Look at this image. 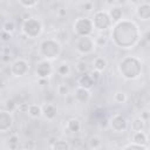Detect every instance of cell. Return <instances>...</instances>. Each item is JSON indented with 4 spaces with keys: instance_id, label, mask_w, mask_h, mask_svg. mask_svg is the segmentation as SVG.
Returning a JSON list of instances; mask_svg holds the SVG:
<instances>
[{
    "instance_id": "4316f807",
    "label": "cell",
    "mask_w": 150,
    "mask_h": 150,
    "mask_svg": "<svg viewBox=\"0 0 150 150\" xmlns=\"http://www.w3.org/2000/svg\"><path fill=\"white\" fill-rule=\"evenodd\" d=\"M90 77H91L93 82H94V83H96V82H97V80L100 79V71H97V70H93V71L90 73Z\"/></svg>"
},
{
    "instance_id": "4dcf8cb0",
    "label": "cell",
    "mask_w": 150,
    "mask_h": 150,
    "mask_svg": "<svg viewBox=\"0 0 150 150\" xmlns=\"http://www.w3.org/2000/svg\"><path fill=\"white\" fill-rule=\"evenodd\" d=\"M59 13H60L61 15H63V14H66V11H64L63 8H60V11H59Z\"/></svg>"
},
{
    "instance_id": "5b68a950",
    "label": "cell",
    "mask_w": 150,
    "mask_h": 150,
    "mask_svg": "<svg viewBox=\"0 0 150 150\" xmlns=\"http://www.w3.org/2000/svg\"><path fill=\"white\" fill-rule=\"evenodd\" d=\"M36 71H38V75L40 77H47L50 71H52V67H50V63L47 62V61H42L38 64V68H36Z\"/></svg>"
},
{
    "instance_id": "d4e9b609",
    "label": "cell",
    "mask_w": 150,
    "mask_h": 150,
    "mask_svg": "<svg viewBox=\"0 0 150 150\" xmlns=\"http://www.w3.org/2000/svg\"><path fill=\"white\" fill-rule=\"evenodd\" d=\"M21 6H23V7H26V8H32V7H34L35 5H38V1H20L19 2Z\"/></svg>"
},
{
    "instance_id": "83f0119b",
    "label": "cell",
    "mask_w": 150,
    "mask_h": 150,
    "mask_svg": "<svg viewBox=\"0 0 150 150\" xmlns=\"http://www.w3.org/2000/svg\"><path fill=\"white\" fill-rule=\"evenodd\" d=\"M141 118H142V120H144V121H145V120H148V118H150V112H149L148 110H144V111L141 114Z\"/></svg>"
},
{
    "instance_id": "44dd1931",
    "label": "cell",
    "mask_w": 150,
    "mask_h": 150,
    "mask_svg": "<svg viewBox=\"0 0 150 150\" xmlns=\"http://www.w3.org/2000/svg\"><path fill=\"white\" fill-rule=\"evenodd\" d=\"M57 94H60V95H68L69 94V88H68V86L67 84H64V83H61V84H59V87H57Z\"/></svg>"
},
{
    "instance_id": "e0dca14e",
    "label": "cell",
    "mask_w": 150,
    "mask_h": 150,
    "mask_svg": "<svg viewBox=\"0 0 150 150\" xmlns=\"http://www.w3.org/2000/svg\"><path fill=\"white\" fill-rule=\"evenodd\" d=\"M110 15H111L112 20L118 21V20L122 18V9H121L120 7H114V8H111V11H110Z\"/></svg>"
},
{
    "instance_id": "7a4b0ae2",
    "label": "cell",
    "mask_w": 150,
    "mask_h": 150,
    "mask_svg": "<svg viewBox=\"0 0 150 150\" xmlns=\"http://www.w3.org/2000/svg\"><path fill=\"white\" fill-rule=\"evenodd\" d=\"M91 27H93V23L88 20V19H80L77 20L76 25H75V28H76V32L83 36H87L90 32H91Z\"/></svg>"
},
{
    "instance_id": "ffe728a7",
    "label": "cell",
    "mask_w": 150,
    "mask_h": 150,
    "mask_svg": "<svg viewBox=\"0 0 150 150\" xmlns=\"http://www.w3.org/2000/svg\"><path fill=\"white\" fill-rule=\"evenodd\" d=\"M57 73H59L60 75H62V76L68 75V74H69V66H68L67 63H62V64H60L59 68H57Z\"/></svg>"
},
{
    "instance_id": "f1b7e54d",
    "label": "cell",
    "mask_w": 150,
    "mask_h": 150,
    "mask_svg": "<svg viewBox=\"0 0 150 150\" xmlns=\"http://www.w3.org/2000/svg\"><path fill=\"white\" fill-rule=\"evenodd\" d=\"M83 8L87 9V11L93 9V2H84V4H83Z\"/></svg>"
},
{
    "instance_id": "cb8c5ba5",
    "label": "cell",
    "mask_w": 150,
    "mask_h": 150,
    "mask_svg": "<svg viewBox=\"0 0 150 150\" xmlns=\"http://www.w3.org/2000/svg\"><path fill=\"white\" fill-rule=\"evenodd\" d=\"M94 42H95V45H97V46H100V47H103V46L107 43V38L103 36V35H100V36H97V38L94 40Z\"/></svg>"
},
{
    "instance_id": "ba28073f",
    "label": "cell",
    "mask_w": 150,
    "mask_h": 150,
    "mask_svg": "<svg viewBox=\"0 0 150 150\" xmlns=\"http://www.w3.org/2000/svg\"><path fill=\"white\" fill-rule=\"evenodd\" d=\"M75 97H76V100L80 101V102H87V101L89 100V97H90V94H89L88 89L80 87V88L76 89Z\"/></svg>"
},
{
    "instance_id": "9a60e30c",
    "label": "cell",
    "mask_w": 150,
    "mask_h": 150,
    "mask_svg": "<svg viewBox=\"0 0 150 150\" xmlns=\"http://www.w3.org/2000/svg\"><path fill=\"white\" fill-rule=\"evenodd\" d=\"M105 66H107V62H105V60L103 57H96L94 60V68H95V70L102 71L105 68Z\"/></svg>"
},
{
    "instance_id": "8992f818",
    "label": "cell",
    "mask_w": 150,
    "mask_h": 150,
    "mask_svg": "<svg viewBox=\"0 0 150 150\" xmlns=\"http://www.w3.org/2000/svg\"><path fill=\"white\" fill-rule=\"evenodd\" d=\"M137 15L142 20H148L150 18V4H148V2L141 4L137 8Z\"/></svg>"
},
{
    "instance_id": "5bb4252c",
    "label": "cell",
    "mask_w": 150,
    "mask_h": 150,
    "mask_svg": "<svg viewBox=\"0 0 150 150\" xmlns=\"http://www.w3.org/2000/svg\"><path fill=\"white\" fill-rule=\"evenodd\" d=\"M131 129L135 130L136 132H137V131H142V130L144 129V120H142L141 117L135 118V120L132 121V123H131Z\"/></svg>"
},
{
    "instance_id": "4fadbf2b",
    "label": "cell",
    "mask_w": 150,
    "mask_h": 150,
    "mask_svg": "<svg viewBox=\"0 0 150 150\" xmlns=\"http://www.w3.org/2000/svg\"><path fill=\"white\" fill-rule=\"evenodd\" d=\"M88 144H89V148H90V149L96 150V149H98V148L102 145V139H101L98 136H91V137L89 138Z\"/></svg>"
},
{
    "instance_id": "ac0fdd59",
    "label": "cell",
    "mask_w": 150,
    "mask_h": 150,
    "mask_svg": "<svg viewBox=\"0 0 150 150\" xmlns=\"http://www.w3.org/2000/svg\"><path fill=\"white\" fill-rule=\"evenodd\" d=\"M53 150H69V145L63 141H56V143L53 145Z\"/></svg>"
},
{
    "instance_id": "277c9868",
    "label": "cell",
    "mask_w": 150,
    "mask_h": 150,
    "mask_svg": "<svg viewBox=\"0 0 150 150\" xmlns=\"http://www.w3.org/2000/svg\"><path fill=\"white\" fill-rule=\"evenodd\" d=\"M110 127H111L115 131H117V132L124 131L125 128H127V121H125V118H124L123 116L116 115V116H114V117L111 118V121H110Z\"/></svg>"
},
{
    "instance_id": "7c38bea8",
    "label": "cell",
    "mask_w": 150,
    "mask_h": 150,
    "mask_svg": "<svg viewBox=\"0 0 150 150\" xmlns=\"http://www.w3.org/2000/svg\"><path fill=\"white\" fill-rule=\"evenodd\" d=\"M132 139H134L135 143H137V144H139V145H143V144L146 143V136H145V134H144L143 131H137V132H135Z\"/></svg>"
},
{
    "instance_id": "484cf974",
    "label": "cell",
    "mask_w": 150,
    "mask_h": 150,
    "mask_svg": "<svg viewBox=\"0 0 150 150\" xmlns=\"http://www.w3.org/2000/svg\"><path fill=\"white\" fill-rule=\"evenodd\" d=\"M4 32H7V33H9V32H13L14 30V23L13 22H6L5 25H4V29H2Z\"/></svg>"
},
{
    "instance_id": "d6986e66",
    "label": "cell",
    "mask_w": 150,
    "mask_h": 150,
    "mask_svg": "<svg viewBox=\"0 0 150 150\" xmlns=\"http://www.w3.org/2000/svg\"><path fill=\"white\" fill-rule=\"evenodd\" d=\"M115 101L117 102V103H124L125 101H127V94L124 93V91H117V93H115Z\"/></svg>"
},
{
    "instance_id": "52a82bcc",
    "label": "cell",
    "mask_w": 150,
    "mask_h": 150,
    "mask_svg": "<svg viewBox=\"0 0 150 150\" xmlns=\"http://www.w3.org/2000/svg\"><path fill=\"white\" fill-rule=\"evenodd\" d=\"M42 114L45 115L46 118H48V120H53V118L56 116V109H55V107H54L52 103H47V104L43 105Z\"/></svg>"
},
{
    "instance_id": "8fae6325",
    "label": "cell",
    "mask_w": 150,
    "mask_h": 150,
    "mask_svg": "<svg viewBox=\"0 0 150 150\" xmlns=\"http://www.w3.org/2000/svg\"><path fill=\"white\" fill-rule=\"evenodd\" d=\"M28 114L32 116V117H40L41 114H42V110H41V107L38 105V104H29V108H28Z\"/></svg>"
},
{
    "instance_id": "603a6c76",
    "label": "cell",
    "mask_w": 150,
    "mask_h": 150,
    "mask_svg": "<svg viewBox=\"0 0 150 150\" xmlns=\"http://www.w3.org/2000/svg\"><path fill=\"white\" fill-rule=\"evenodd\" d=\"M8 142H9V146H11L12 149H15L16 145H18V143H19V136H18V135H12V136H9Z\"/></svg>"
},
{
    "instance_id": "3957f363",
    "label": "cell",
    "mask_w": 150,
    "mask_h": 150,
    "mask_svg": "<svg viewBox=\"0 0 150 150\" xmlns=\"http://www.w3.org/2000/svg\"><path fill=\"white\" fill-rule=\"evenodd\" d=\"M94 45H95V42L91 39H89L88 36H82L77 42V49L81 53H89V52H91Z\"/></svg>"
},
{
    "instance_id": "2e32d148",
    "label": "cell",
    "mask_w": 150,
    "mask_h": 150,
    "mask_svg": "<svg viewBox=\"0 0 150 150\" xmlns=\"http://www.w3.org/2000/svg\"><path fill=\"white\" fill-rule=\"evenodd\" d=\"M76 70H77V73H80L81 75H83V74H86L87 73V70H88V63L86 62V61H79L77 63H76Z\"/></svg>"
},
{
    "instance_id": "6da1fadb",
    "label": "cell",
    "mask_w": 150,
    "mask_h": 150,
    "mask_svg": "<svg viewBox=\"0 0 150 150\" xmlns=\"http://www.w3.org/2000/svg\"><path fill=\"white\" fill-rule=\"evenodd\" d=\"M41 29V25L39 21L33 20V19H28L25 23H23V32L29 35V36H35L40 33Z\"/></svg>"
},
{
    "instance_id": "f546056e",
    "label": "cell",
    "mask_w": 150,
    "mask_h": 150,
    "mask_svg": "<svg viewBox=\"0 0 150 150\" xmlns=\"http://www.w3.org/2000/svg\"><path fill=\"white\" fill-rule=\"evenodd\" d=\"M144 38H145V40H146L148 42H150V30H148V32L145 33V36H144Z\"/></svg>"
},
{
    "instance_id": "9c48e42d",
    "label": "cell",
    "mask_w": 150,
    "mask_h": 150,
    "mask_svg": "<svg viewBox=\"0 0 150 150\" xmlns=\"http://www.w3.org/2000/svg\"><path fill=\"white\" fill-rule=\"evenodd\" d=\"M79 84H80L82 88L88 89V88H90V87L94 84V82H93V80H91L90 75L83 74V75H81V76H80V79H79Z\"/></svg>"
},
{
    "instance_id": "30bf717a",
    "label": "cell",
    "mask_w": 150,
    "mask_h": 150,
    "mask_svg": "<svg viewBox=\"0 0 150 150\" xmlns=\"http://www.w3.org/2000/svg\"><path fill=\"white\" fill-rule=\"evenodd\" d=\"M80 128H81V123L79 120L73 118V120H69L67 123V129L71 132H77L80 130Z\"/></svg>"
},
{
    "instance_id": "7402d4cb",
    "label": "cell",
    "mask_w": 150,
    "mask_h": 150,
    "mask_svg": "<svg viewBox=\"0 0 150 150\" xmlns=\"http://www.w3.org/2000/svg\"><path fill=\"white\" fill-rule=\"evenodd\" d=\"M5 107H6L7 111H13V110H15V108H18V103H15L14 100H7Z\"/></svg>"
}]
</instances>
